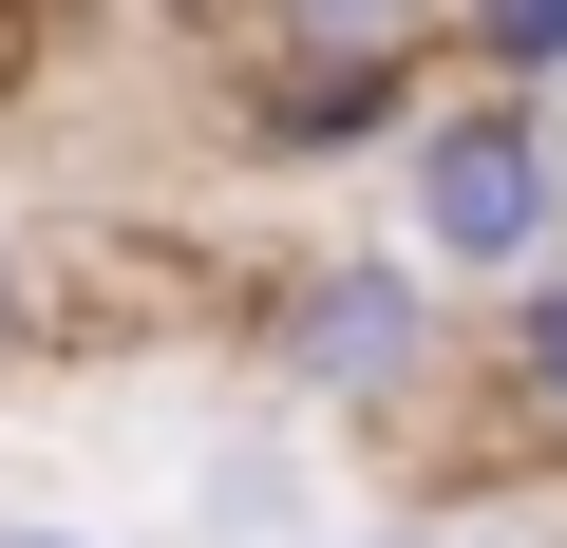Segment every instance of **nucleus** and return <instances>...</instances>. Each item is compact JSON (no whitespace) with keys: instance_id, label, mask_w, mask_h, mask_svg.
I'll use <instances>...</instances> for the list:
<instances>
[{"instance_id":"1","label":"nucleus","mask_w":567,"mask_h":548,"mask_svg":"<svg viewBox=\"0 0 567 548\" xmlns=\"http://www.w3.org/2000/svg\"><path fill=\"white\" fill-rule=\"evenodd\" d=\"M246 360H265V397H303V416H435L492 360V303L435 285L398 227L379 246H284L265 303H246Z\"/></svg>"},{"instance_id":"2","label":"nucleus","mask_w":567,"mask_h":548,"mask_svg":"<svg viewBox=\"0 0 567 548\" xmlns=\"http://www.w3.org/2000/svg\"><path fill=\"white\" fill-rule=\"evenodd\" d=\"M398 246L435 265V285H529V265H567V95H511V76H435V114L398 133L379 170Z\"/></svg>"},{"instance_id":"3","label":"nucleus","mask_w":567,"mask_h":548,"mask_svg":"<svg viewBox=\"0 0 567 548\" xmlns=\"http://www.w3.org/2000/svg\"><path fill=\"white\" fill-rule=\"evenodd\" d=\"M435 76H454V58H284V39H246V58H227V152H246L265 189L398 170V133L435 114Z\"/></svg>"},{"instance_id":"4","label":"nucleus","mask_w":567,"mask_h":548,"mask_svg":"<svg viewBox=\"0 0 567 548\" xmlns=\"http://www.w3.org/2000/svg\"><path fill=\"white\" fill-rule=\"evenodd\" d=\"M492 397L567 454V265H529V285H492Z\"/></svg>"},{"instance_id":"5","label":"nucleus","mask_w":567,"mask_h":548,"mask_svg":"<svg viewBox=\"0 0 567 548\" xmlns=\"http://www.w3.org/2000/svg\"><path fill=\"white\" fill-rule=\"evenodd\" d=\"M246 39H284V58H454V0H246Z\"/></svg>"},{"instance_id":"6","label":"nucleus","mask_w":567,"mask_h":548,"mask_svg":"<svg viewBox=\"0 0 567 548\" xmlns=\"http://www.w3.org/2000/svg\"><path fill=\"white\" fill-rule=\"evenodd\" d=\"M189 529H208V548H284V529H303V473H284V435H227V454L189 473Z\"/></svg>"},{"instance_id":"7","label":"nucleus","mask_w":567,"mask_h":548,"mask_svg":"<svg viewBox=\"0 0 567 548\" xmlns=\"http://www.w3.org/2000/svg\"><path fill=\"white\" fill-rule=\"evenodd\" d=\"M454 76H511V95H567V0H454Z\"/></svg>"},{"instance_id":"8","label":"nucleus","mask_w":567,"mask_h":548,"mask_svg":"<svg viewBox=\"0 0 567 548\" xmlns=\"http://www.w3.org/2000/svg\"><path fill=\"white\" fill-rule=\"evenodd\" d=\"M39 341H58V285H39V246L0 227V360H39Z\"/></svg>"},{"instance_id":"9","label":"nucleus","mask_w":567,"mask_h":548,"mask_svg":"<svg viewBox=\"0 0 567 548\" xmlns=\"http://www.w3.org/2000/svg\"><path fill=\"white\" fill-rule=\"evenodd\" d=\"M0 548H114V529H76V510H0Z\"/></svg>"},{"instance_id":"10","label":"nucleus","mask_w":567,"mask_h":548,"mask_svg":"<svg viewBox=\"0 0 567 548\" xmlns=\"http://www.w3.org/2000/svg\"><path fill=\"white\" fill-rule=\"evenodd\" d=\"M341 548H454V529H341Z\"/></svg>"}]
</instances>
